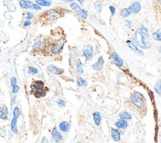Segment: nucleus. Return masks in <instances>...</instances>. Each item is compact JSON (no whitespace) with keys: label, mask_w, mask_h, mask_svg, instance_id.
Wrapping results in <instances>:
<instances>
[{"label":"nucleus","mask_w":161,"mask_h":143,"mask_svg":"<svg viewBox=\"0 0 161 143\" xmlns=\"http://www.w3.org/2000/svg\"><path fill=\"white\" fill-rule=\"evenodd\" d=\"M20 5L24 9H37V10H40L42 8L38 5H35L32 1H28V0H20Z\"/></svg>","instance_id":"39448f33"},{"label":"nucleus","mask_w":161,"mask_h":143,"mask_svg":"<svg viewBox=\"0 0 161 143\" xmlns=\"http://www.w3.org/2000/svg\"><path fill=\"white\" fill-rule=\"evenodd\" d=\"M127 45L130 48V49H132L133 51L134 52H135L136 53H137L138 54H139V55H143V52L142 51H141L140 50H139V48H138L137 46H135V45H134L133 43L132 42V41H130V40H128L127 42Z\"/></svg>","instance_id":"dca6fc26"},{"label":"nucleus","mask_w":161,"mask_h":143,"mask_svg":"<svg viewBox=\"0 0 161 143\" xmlns=\"http://www.w3.org/2000/svg\"><path fill=\"white\" fill-rule=\"evenodd\" d=\"M116 127L118 129H125L128 127V122L123 119H120L115 123Z\"/></svg>","instance_id":"f3484780"},{"label":"nucleus","mask_w":161,"mask_h":143,"mask_svg":"<svg viewBox=\"0 0 161 143\" xmlns=\"http://www.w3.org/2000/svg\"><path fill=\"white\" fill-rule=\"evenodd\" d=\"M77 84L78 87H83V86H87V82L82 77H79L77 79Z\"/></svg>","instance_id":"bb28decb"},{"label":"nucleus","mask_w":161,"mask_h":143,"mask_svg":"<svg viewBox=\"0 0 161 143\" xmlns=\"http://www.w3.org/2000/svg\"><path fill=\"white\" fill-rule=\"evenodd\" d=\"M26 15H27V16H26V19H29V20L34 18V15H33V13L29 12V11L26 13Z\"/></svg>","instance_id":"72a5a7b5"},{"label":"nucleus","mask_w":161,"mask_h":143,"mask_svg":"<svg viewBox=\"0 0 161 143\" xmlns=\"http://www.w3.org/2000/svg\"><path fill=\"white\" fill-rule=\"evenodd\" d=\"M75 143H80V142H75Z\"/></svg>","instance_id":"a18cd8bd"},{"label":"nucleus","mask_w":161,"mask_h":143,"mask_svg":"<svg viewBox=\"0 0 161 143\" xmlns=\"http://www.w3.org/2000/svg\"><path fill=\"white\" fill-rule=\"evenodd\" d=\"M35 2L38 6L49 7L51 5V2L47 1V0H35Z\"/></svg>","instance_id":"4be33fe9"},{"label":"nucleus","mask_w":161,"mask_h":143,"mask_svg":"<svg viewBox=\"0 0 161 143\" xmlns=\"http://www.w3.org/2000/svg\"><path fill=\"white\" fill-rule=\"evenodd\" d=\"M76 66H77V72L78 74H83L84 73V70L83 68V64H82V62H81L79 59H78L77 60Z\"/></svg>","instance_id":"393cba45"},{"label":"nucleus","mask_w":161,"mask_h":143,"mask_svg":"<svg viewBox=\"0 0 161 143\" xmlns=\"http://www.w3.org/2000/svg\"><path fill=\"white\" fill-rule=\"evenodd\" d=\"M45 17L47 20L49 21L55 20V19H57L59 17V13L57 10L52 9L51 10L47 11L45 13Z\"/></svg>","instance_id":"0eeeda50"},{"label":"nucleus","mask_w":161,"mask_h":143,"mask_svg":"<svg viewBox=\"0 0 161 143\" xmlns=\"http://www.w3.org/2000/svg\"><path fill=\"white\" fill-rule=\"evenodd\" d=\"M30 25H31V21L30 20H29V19H27V20H25L24 23V26H28Z\"/></svg>","instance_id":"4c0bfd02"},{"label":"nucleus","mask_w":161,"mask_h":143,"mask_svg":"<svg viewBox=\"0 0 161 143\" xmlns=\"http://www.w3.org/2000/svg\"><path fill=\"white\" fill-rule=\"evenodd\" d=\"M157 50H158L159 52L160 53V54H161V46H159L158 48H157Z\"/></svg>","instance_id":"79ce46f5"},{"label":"nucleus","mask_w":161,"mask_h":143,"mask_svg":"<svg viewBox=\"0 0 161 143\" xmlns=\"http://www.w3.org/2000/svg\"><path fill=\"white\" fill-rule=\"evenodd\" d=\"M59 1H66L67 2H72L73 1V0H59Z\"/></svg>","instance_id":"a19ab883"},{"label":"nucleus","mask_w":161,"mask_h":143,"mask_svg":"<svg viewBox=\"0 0 161 143\" xmlns=\"http://www.w3.org/2000/svg\"><path fill=\"white\" fill-rule=\"evenodd\" d=\"M44 45V42H42V40L37 39L35 41L34 45H33V48L36 50H38L41 48L42 45Z\"/></svg>","instance_id":"412c9836"},{"label":"nucleus","mask_w":161,"mask_h":143,"mask_svg":"<svg viewBox=\"0 0 161 143\" xmlns=\"http://www.w3.org/2000/svg\"><path fill=\"white\" fill-rule=\"evenodd\" d=\"M71 128V125L69 122L67 121L62 122L59 125V128L60 129V131L64 132H67L69 131Z\"/></svg>","instance_id":"2eb2a0df"},{"label":"nucleus","mask_w":161,"mask_h":143,"mask_svg":"<svg viewBox=\"0 0 161 143\" xmlns=\"http://www.w3.org/2000/svg\"><path fill=\"white\" fill-rule=\"evenodd\" d=\"M104 64V60L103 56H101L98 59L97 62L95 63L93 65L92 67H93L94 70H96V71L100 70L103 68Z\"/></svg>","instance_id":"f8f14e48"},{"label":"nucleus","mask_w":161,"mask_h":143,"mask_svg":"<svg viewBox=\"0 0 161 143\" xmlns=\"http://www.w3.org/2000/svg\"><path fill=\"white\" fill-rule=\"evenodd\" d=\"M30 87L34 93L35 97L40 98L41 97L44 96L46 94L44 87V83L41 81H37L33 82Z\"/></svg>","instance_id":"7ed1b4c3"},{"label":"nucleus","mask_w":161,"mask_h":143,"mask_svg":"<svg viewBox=\"0 0 161 143\" xmlns=\"http://www.w3.org/2000/svg\"><path fill=\"white\" fill-rule=\"evenodd\" d=\"M159 2L161 3V0H159Z\"/></svg>","instance_id":"c03bdc74"},{"label":"nucleus","mask_w":161,"mask_h":143,"mask_svg":"<svg viewBox=\"0 0 161 143\" xmlns=\"http://www.w3.org/2000/svg\"><path fill=\"white\" fill-rule=\"evenodd\" d=\"M111 138L113 139V141L118 142L121 139V133L118 131V129L113 128L111 129Z\"/></svg>","instance_id":"4468645a"},{"label":"nucleus","mask_w":161,"mask_h":143,"mask_svg":"<svg viewBox=\"0 0 161 143\" xmlns=\"http://www.w3.org/2000/svg\"><path fill=\"white\" fill-rule=\"evenodd\" d=\"M100 21V23H101V24H102V25H103V24H104V25H105L104 22V21H101V19H100V21Z\"/></svg>","instance_id":"37998d69"},{"label":"nucleus","mask_w":161,"mask_h":143,"mask_svg":"<svg viewBox=\"0 0 161 143\" xmlns=\"http://www.w3.org/2000/svg\"><path fill=\"white\" fill-rule=\"evenodd\" d=\"M77 1H78L79 2L81 5H83L84 0H77Z\"/></svg>","instance_id":"ea45409f"},{"label":"nucleus","mask_w":161,"mask_h":143,"mask_svg":"<svg viewBox=\"0 0 161 143\" xmlns=\"http://www.w3.org/2000/svg\"><path fill=\"white\" fill-rule=\"evenodd\" d=\"M0 52H1V50H0Z\"/></svg>","instance_id":"49530a36"},{"label":"nucleus","mask_w":161,"mask_h":143,"mask_svg":"<svg viewBox=\"0 0 161 143\" xmlns=\"http://www.w3.org/2000/svg\"><path fill=\"white\" fill-rule=\"evenodd\" d=\"M0 130H1V129H0Z\"/></svg>","instance_id":"de8ad7c7"},{"label":"nucleus","mask_w":161,"mask_h":143,"mask_svg":"<svg viewBox=\"0 0 161 143\" xmlns=\"http://www.w3.org/2000/svg\"><path fill=\"white\" fill-rule=\"evenodd\" d=\"M125 25L127 26V27H128L129 28H130L132 26V23H131V21H129V20H126L125 21Z\"/></svg>","instance_id":"e433bc0d"},{"label":"nucleus","mask_w":161,"mask_h":143,"mask_svg":"<svg viewBox=\"0 0 161 143\" xmlns=\"http://www.w3.org/2000/svg\"><path fill=\"white\" fill-rule=\"evenodd\" d=\"M119 116L121 119H125V120H130V119H132V115H131L129 113H128L127 112L125 111L121 112Z\"/></svg>","instance_id":"b1692460"},{"label":"nucleus","mask_w":161,"mask_h":143,"mask_svg":"<svg viewBox=\"0 0 161 143\" xmlns=\"http://www.w3.org/2000/svg\"><path fill=\"white\" fill-rule=\"evenodd\" d=\"M8 117V109L5 105L0 106V118L6 119Z\"/></svg>","instance_id":"a211bd4d"},{"label":"nucleus","mask_w":161,"mask_h":143,"mask_svg":"<svg viewBox=\"0 0 161 143\" xmlns=\"http://www.w3.org/2000/svg\"><path fill=\"white\" fill-rule=\"evenodd\" d=\"M152 37L155 40L161 42V29L157 30V31L154 32L152 34Z\"/></svg>","instance_id":"5701e85b"},{"label":"nucleus","mask_w":161,"mask_h":143,"mask_svg":"<svg viewBox=\"0 0 161 143\" xmlns=\"http://www.w3.org/2000/svg\"><path fill=\"white\" fill-rule=\"evenodd\" d=\"M52 137L55 141H56L57 142H61L62 140H63L62 136L61 135V133L57 131L56 128H54L52 131Z\"/></svg>","instance_id":"ddd939ff"},{"label":"nucleus","mask_w":161,"mask_h":143,"mask_svg":"<svg viewBox=\"0 0 161 143\" xmlns=\"http://www.w3.org/2000/svg\"><path fill=\"white\" fill-rule=\"evenodd\" d=\"M94 8L96 9V11L98 13H100L102 10V5L100 2H97L94 4Z\"/></svg>","instance_id":"c85d7f7f"},{"label":"nucleus","mask_w":161,"mask_h":143,"mask_svg":"<svg viewBox=\"0 0 161 143\" xmlns=\"http://www.w3.org/2000/svg\"><path fill=\"white\" fill-rule=\"evenodd\" d=\"M20 110L18 107H16L13 110V117L11 123V130L14 133V134H17L18 133L16 122H17V120L20 115Z\"/></svg>","instance_id":"20e7f679"},{"label":"nucleus","mask_w":161,"mask_h":143,"mask_svg":"<svg viewBox=\"0 0 161 143\" xmlns=\"http://www.w3.org/2000/svg\"><path fill=\"white\" fill-rule=\"evenodd\" d=\"M149 38V33L148 29L142 26L138 28L134 35V40L138 46L143 49L149 47V45L146 42V40Z\"/></svg>","instance_id":"f257e3e1"},{"label":"nucleus","mask_w":161,"mask_h":143,"mask_svg":"<svg viewBox=\"0 0 161 143\" xmlns=\"http://www.w3.org/2000/svg\"><path fill=\"white\" fill-rule=\"evenodd\" d=\"M70 6H71V8L75 11H77V10H79V9H80L79 6L76 3H72L70 5Z\"/></svg>","instance_id":"c756f323"},{"label":"nucleus","mask_w":161,"mask_h":143,"mask_svg":"<svg viewBox=\"0 0 161 143\" xmlns=\"http://www.w3.org/2000/svg\"><path fill=\"white\" fill-rule=\"evenodd\" d=\"M111 58L112 59L113 62L114 64H115L117 66H119V67H121L123 65V62L121 58L120 57L118 54L115 52H113L111 55Z\"/></svg>","instance_id":"9d476101"},{"label":"nucleus","mask_w":161,"mask_h":143,"mask_svg":"<svg viewBox=\"0 0 161 143\" xmlns=\"http://www.w3.org/2000/svg\"><path fill=\"white\" fill-rule=\"evenodd\" d=\"M16 82H17V80H16V78L15 77H12L11 79V86L16 85Z\"/></svg>","instance_id":"c9c22d12"},{"label":"nucleus","mask_w":161,"mask_h":143,"mask_svg":"<svg viewBox=\"0 0 161 143\" xmlns=\"http://www.w3.org/2000/svg\"><path fill=\"white\" fill-rule=\"evenodd\" d=\"M154 89H155V91L157 94L161 95V79L157 81L155 87H154Z\"/></svg>","instance_id":"cd10ccee"},{"label":"nucleus","mask_w":161,"mask_h":143,"mask_svg":"<svg viewBox=\"0 0 161 143\" xmlns=\"http://www.w3.org/2000/svg\"><path fill=\"white\" fill-rule=\"evenodd\" d=\"M110 10L111 11V15L112 16H114L115 15V13H116V9H115V8L113 6H110Z\"/></svg>","instance_id":"f704fd0d"},{"label":"nucleus","mask_w":161,"mask_h":143,"mask_svg":"<svg viewBox=\"0 0 161 143\" xmlns=\"http://www.w3.org/2000/svg\"><path fill=\"white\" fill-rule=\"evenodd\" d=\"M77 16H79L82 19H86L88 18V12L86 9H79L77 11H75Z\"/></svg>","instance_id":"aec40b11"},{"label":"nucleus","mask_w":161,"mask_h":143,"mask_svg":"<svg viewBox=\"0 0 161 143\" xmlns=\"http://www.w3.org/2000/svg\"><path fill=\"white\" fill-rule=\"evenodd\" d=\"M130 101L132 104L139 110L146 108V99L144 96L139 92H134L130 95Z\"/></svg>","instance_id":"f03ea898"},{"label":"nucleus","mask_w":161,"mask_h":143,"mask_svg":"<svg viewBox=\"0 0 161 143\" xmlns=\"http://www.w3.org/2000/svg\"><path fill=\"white\" fill-rule=\"evenodd\" d=\"M141 8L142 7H141L140 3L137 1H135L130 6L129 8H128V9H129L131 14H137V13H139L140 11Z\"/></svg>","instance_id":"1a4fd4ad"},{"label":"nucleus","mask_w":161,"mask_h":143,"mask_svg":"<svg viewBox=\"0 0 161 143\" xmlns=\"http://www.w3.org/2000/svg\"><path fill=\"white\" fill-rule=\"evenodd\" d=\"M28 74H37L38 73V70L37 68H35L34 67H30L28 69Z\"/></svg>","instance_id":"7c9ffc66"},{"label":"nucleus","mask_w":161,"mask_h":143,"mask_svg":"<svg viewBox=\"0 0 161 143\" xmlns=\"http://www.w3.org/2000/svg\"><path fill=\"white\" fill-rule=\"evenodd\" d=\"M83 54L86 60H90L93 55V46L91 45L85 46L83 49Z\"/></svg>","instance_id":"6e6552de"},{"label":"nucleus","mask_w":161,"mask_h":143,"mask_svg":"<svg viewBox=\"0 0 161 143\" xmlns=\"http://www.w3.org/2000/svg\"><path fill=\"white\" fill-rule=\"evenodd\" d=\"M130 15H131V13H130L128 8H123L120 11V15H121V16H122V17H123V18L129 17Z\"/></svg>","instance_id":"a878e982"},{"label":"nucleus","mask_w":161,"mask_h":143,"mask_svg":"<svg viewBox=\"0 0 161 143\" xmlns=\"http://www.w3.org/2000/svg\"><path fill=\"white\" fill-rule=\"evenodd\" d=\"M47 69L51 73L55 75H61L64 72V69L58 68L57 66H55V65H49L47 66Z\"/></svg>","instance_id":"9b49d317"},{"label":"nucleus","mask_w":161,"mask_h":143,"mask_svg":"<svg viewBox=\"0 0 161 143\" xmlns=\"http://www.w3.org/2000/svg\"><path fill=\"white\" fill-rule=\"evenodd\" d=\"M57 103V104L60 106V107H65V106L66 105V103H65V102L62 99H59Z\"/></svg>","instance_id":"2f4dec72"},{"label":"nucleus","mask_w":161,"mask_h":143,"mask_svg":"<svg viewBox=\"0 0 161 143\" xmlns=\"http://www.w3.org/2000/svg\"><path fill=\"white\" fill-rule=\"evenodd\" d=\"M15 101H16V97H14L13 99V100L11 101V105H13L15 104Z\"/></svg>","instance_id":"58836bf2"},{"label":"nucleus","mask_w":161,"mask_h":143,"mask_svg":"<svg viewBox=\"0 0 161 143\" xmlns=\"http://www.w3.org/2000/svg\"><path fill=\"white\" fill-rule=\"evenodd\" d=\"M93 119L95 124H96L97 126H99L101 124V114L99 112H95L93 114Z\"/></svg>","instance_id":"6ab92c4d"},{"label":"nucleus","mask_w":161,"mask_h":143,"mask_svg":"<svg viewBox=\"0 0 161 143\" xmlns=\"http://www.w3.org/2000/svg\"><path fill=\"white\" fill-rule=\"evenodd\" d=\"M64 44L61 40H59L56 42H55L52 45L51 47V51L52 54L57 55L59 53H61L62 50L63 49Z\"/></svg>","instance_id":"423d86ee"},{"label":"nucleus","mask_w":161,"mask_h":143,"mask_svg":"<svg viewBox=\"0 0 161 143\" xmlns=\"http://www.w3.org/2000/svg\"><path fill=\"white\" fill-rule=\"evenodd\" d=\"M20 91V87L17 85H15L13 86H12V92L13 94H16Z\"/></svg>","instance_id":"473e14b6"}]
</instances>
